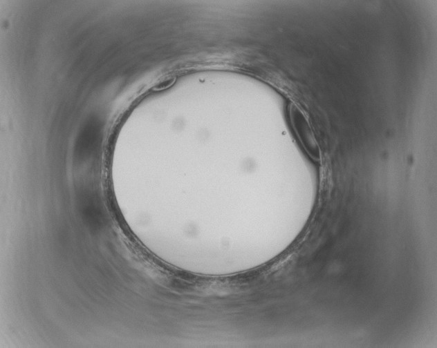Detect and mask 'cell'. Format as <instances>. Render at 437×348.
Here are the masks:
<instances>
[{"instance_id":"cell-1","label":"cell","mask_w":437,"mask_h":348,"mask_svg":"<svg viewBox=\"0 0 437 348\" xmlns=\"http://www.w3.org/2000/svg\"><path fill=\"white\" fill-rule=\"evenodd\" d=\"M289 115L293 129L306 152L314 160H320V149L302 111L295 104H291Z\"/></svg>"}]
</instances>
